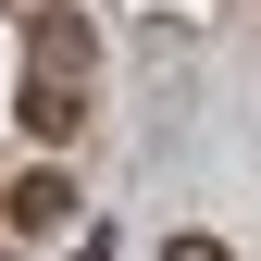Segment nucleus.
Masks as SVG:
<instances>
[{"label": "nucleus", "instance_id": "obj_1", "mask_svg": "<svg viewBox=\"0 0 261 261\" xmlns=\"http://www.w3.org/2000/svg\"><path fill=\"white\" fill-rule=\"evenodd\" d=\"M25 75L87 87V13H25Z\"/></svg>", "mask_w": 261, "mask_h": 261}, {"label": "nucleus", "instance_id": "obj_2", "mask_svg": "<svg viewBox=\"0 0 261 261\" xmlns=\"http://www.w3.org/2000/svg\"><path fill=\"white\" fill-rule=\"evenodd\" d=\"M13 124H25L38 149H62V137L87 124V87H62V75H25V87H13Z\"/></svg>", "mask_w": 261, "mask_h": 261}, {"label": "nucleus", "instance_id": "obj_3", "mask_svg": "<svg viewBox=\"0 0 261 261\" xmlns=\"http://www.w3.org/2000/svg\"><path fill=\"white\" fill-rule=\"evenodd\" d=\"M0 224H13V237H62V224H75V187H62V174H13Z\"/></svg>", "mask_w": 261, "mask_h": 261}, {"label": "nucleus", "instance_id": "obj_4", "mask_svg": "<svg viewBox=\"0 0 261 261\" xmlns=\"http://www.w3.org/2000/svg\"><path fill=\"white\" fill-rule=\"evenodd\" d=\"M162 261H237L224 237H162Z\"/></svg>", "mask_w": 261, "mask_h": 261}]
</instances>
